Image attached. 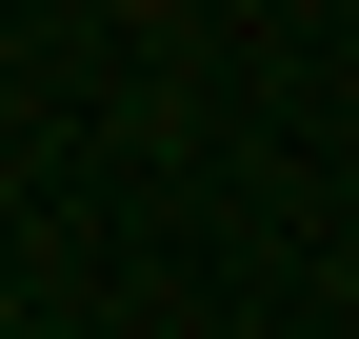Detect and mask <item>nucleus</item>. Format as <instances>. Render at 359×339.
<instances>
[{"label":"nucleus","mask_w":359,"mask_h":339,"mask_svg":"<svg viewBox=\"0 0 359 339\" xmlns=\"http://www.w3.org/2000/svg\"><path fill=\"white\" fill-rule=\"evenodd\" d=\"M120 20H160V0H120Z\"/></svg>","instance_id":"f257e3e1"}]
</instances>
